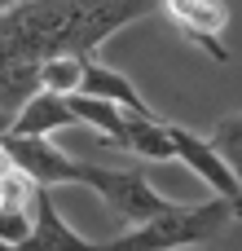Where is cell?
I'll return each instance as SVG.
<instances>
[{
	"instance_id": "cell-1",
	"label": "cell",
	"mask_w": 242,
	"mask_h": 251,
	"mask_svg": "<svg viewBox=\"0 0 242 251\" xmlns=\"http://www.w3.org/2000/svg\"><path fill=\"white\" fill-rule=\"evenodd\" d=\"M159 13V0H18L0 13V53L93 57L123 26Z\"/></svg>"
},
{
	"instance_id": "cell-2",
	"label": "cell",
	"mask_w": 242,
	"mask_h": 251,
	"mask_svg": "<svg viewBox=\"0 0 242 251\" xmlns=\"http://www.w3.org/2000/svg\"><path fill=\"white\" fill-rule=\"evenodd\" d=\"M238 212L225 199H203V203H168L159 216L106 238L101 251H190L212 247L216 238L229 234Z\"/></svg>"
},
{
	"instance_id": "cell-3",
	"label": "cell",
	"mask_w": 242,
	"mask_h": 251,
	"mask_svg": "<svg viewBox=\"0 0 242 251\" xmlns=\"http://www.w3.org/2000/svg\"><path fill=\"white\" fill-rule=\"evenodd\" d=\"M79 185H88V190H97V199L110 207V216L123 225V229H132V225H141V221H150V216H159L172 199H163L154 185H150V176L141 172V168H97V163H79Z\"/></svg>"
},
{
	"instance_id": "cell-4",
	"label": "cell",
	"mask_w": 242,
	"mask_h": 251,
	"mask_svg": "<svg viewBox=\"0 0 242 251\" xmlns=\"http://www.w3.org/2000/svg\"><path fill=\"white\" fill-rule=\"evenodd\" d=\"M0 150H4V159L22 172V176H31L40 190H53V185H79V159L75 154H66V150H57V141L53 137H0Z\"/></svg>"
},
{
	"instance_id": "cell-5",
	"label": "cell",
	"mask_w": 242,
	"mask_h": 251,
	"mask_svg": "<svg viewBox=\"0 0 242 251\" xmlns=\"http://www.w3.org/2000/svg\"><path fill=\"white\" fill-rule=\"evenodd\" d=\"M168 137H172L176 163H185L216 199H225V203L238 212V221H242V190H238V181H234V172L225 168V159L207 146V137H198V132L185 128V124H168Z\"/></svg>"
},
{
	"instance_id": "cell-6",
	"label": "cell",
	"mask_w": 242,
	"mask_h": 251,
	"mask_svg": "<svg viewBox=\"0 0 242 251\" xmlns=\"http://www.w3.org/2000/svg\"><path fill=\"white\" fill-rule=\"evenodd\" d=\"M159 9L172 18V26L203 53H212V62H229L234 53L225 49L220 31L229 26V4L225 0H159Z\"/></svg>"
},
{
	"instance_id": "cell-7",
	"label": "cell",
	"mask_w": 242,
	"mask_h": 251,
	"mask_svg": "<svg viewBox=\"0 0 242 251\" xmlns=\"http://www.w3.org/2000/svg\"><path fill=\"white\" fill-rule=\"evenodd\" d=\"M110 150H128V154H137V159H145V163H172L176 154H172V137H168V124L159 119V115H123V124H119V132L106 141Z\"/></svg>"
},
{
	"instance_id": "cell-8",
	"label": "cell",
	"mask_w": 242,
	"mask_h": 251,
	"mask_svg": "<svg viewBox=\"0 0 242 251\" xmlns=\"http://www.w3.org/2000/svg\"><path fill=\"white\" fill-rule=\"evenodd\" d=\"M22 251H101V243L75 234V225L57 212V203L48 199V190H40L35 199V225H31V238Z\"/></svg>"
},
{
	"instance_id": "cell-9",
	"label": "cell",
	"mask_w": 242,
	"mask_h": 251,
	"mask_svg": "<svg viewBox=\"0 0 242 251\" xmlns=\"http://www.w3.org/2000/svg\"><path fill=\"white\" fill-rule=\"evenodd\" d=\"M62 128H75V119H71V106H66V97H53V93H31L18 110H13V119H9V137H53V132H62Z\"/></svg>"
},
{
	"instance_id": "cell-10",
	"label": "cell",
	"mask_w": 242,
	"mask_h": 251,
	"mask_svg": "<svg viewBox=\"0 0 242 251\" xmlns=\"http://www.w3.org/2000/svg\"><path fill=\"white\" fill-rule=\"evenodd\" d=\"M79 93H88V97H101V101H115V106H123V110H132V115H154V106L137 93V84L123 75V71H115V66H101V62H93L88 57V71H84V84H79Z\"/></svg>"
},
{
	"instance_id": "cell-11",
	"label": "cell",
	"mask_w": 242,
	"mask_h": 251,
	"mask_svg": "<svg viewBox=\"0 0 242 251\" xmlns=\"http://www.w3.org/2000/svg\"><path fill=\"white\" fill-rule=\"evenodd\" d=\"M40 93V62L22 53H0V110L13 119V110Z\"/></svg>"
},
{
	"instance_id": "cell-12",
	"label": "cell",
	"mask_w": 242,
	"mask_h": 251,
	"mask_svg": "<svg viewBox=\"0 0 242 251\" xmlns=\"http://www.w3.org/2000/svg\"><path fill=\"white\" fill-rule=\"evenodd\" d=\"M84 71H88V57H79V53L44 57L40 62V88L53 93V97H75L79 84H84Z\"/></svg>"
},
{
	"instance_id": "cell-13",
	"label": "cell",
	"mask_w": 242,
	"mask_h": 251,
	"mask_svg": "<svg viewBox=\"0 0 242 251\" xmlns=\"http://www.w3.org/2000/svg\"><path fill=\"white\" fill-rule=\"evenodd\" d=\"M207 146L225 159V168L234 172V181H238V190H242V110L216 119V124L207 128Z\"/></svg>"
},
{
	"instance_id": "cell-14",
	"label": "cell",
	"mask_w": 242,
	"mask_h": 251,
	"mask_svg": "<svg viewBox=\"0 0 242 251\" xmlns=\"http://www.w3.org/2000/svg\"><path fill=\"white\" fill-rule=\"evenodd\" d=\"M35 225V207H9L0 203V251H22Z\"/></svg>"
},
{
	"instance_id": "cell-15",
	"label": "cell",
	"mask_w": 242,
	"mask_h": 251,
	"mask_svg": "<svg viewBox=\"0 0 242 251\" xmlns=\"http://www.w3.org/2000/svg\"><path fill=\"white\" fill-rule=\"evenodd\" d=\"M35 199H40V185L31 176H22L18 168H9L0 176V203H9V207H35Z\"/></svg>"
},
{
	"instance_id": "cell-16",
	"label": "cell",
	"mask_w": 242,
	"mask_h": 251,
	"mask_svg": "<svg viewBox=\"0 0 242 251\" xmlns=\"http://www.w3.org/2000/svg\"><path fill=\"white\" fill-rule=\"evenodd\" d=\"M4 132H9V115L0 110V137H4Z\"/></svg>"
},
{
	"instance_id": "cell-17",
	"label": "cell",
	"mask_w": 242,
	"mask_h": 251,
	"mask_svg": "<svg viewBox=\"0 0 242 251\" xmlns=\"http://www.w3.org/2000/svg\"><path fill=\"white\" fill-rule=\"evenodd\" d=\"M9 4H18V0H0V13H4V9H9Z\"/></svg>"
}]
</instances>
